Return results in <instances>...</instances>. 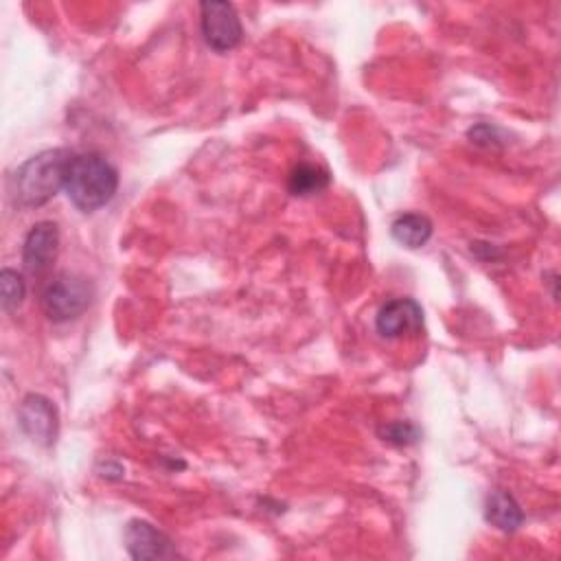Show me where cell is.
Listing matches in <instances>:
<instances>
[{
    "mask_svg": "<svg viewBox=\"0 0 561 561\" xmlns=\"http://www.w3.org/2000/svg\"><path fill=\"white\" fill-rule=\"evenodd\" d=\"M118 188L116 167L101 153H75L70 158L64 191L81 213H94L105 206Z\"/></svg>",
    "mask_w": 561,
    "mask_h": 561,
    "instance_id": "1",
    "label": "cell"
},
{
    "mask_svg": "<svg viewBox=\"0 0 561 561\" xmlns=\"http://www.w3.org/2000/svg\"><path fill=\"white\" fill-rule=\"evenodd\" d=\"M72 156L68 149H46L22 162L13 175L15 202L22 208H33L53 199L64 188Z\"/></svg>",
    "mask_w": 561,
    "mask_h": 561,
    "instance_id": "2",
    "label": "cell"
},
{
    "mask_svg": "<svg viewBox=\"0 0 561 561\" xmlns=\"http://www.w3.org/2000/svg\"><path fill=\"white\" fill-rule=\"evenodd\" d=\"M92 283L75 272L57 274L42 291V309L53 322L79 318L92 302Z\"/></svg>",
    "mask_w": 561,
    "mask_h": 561,
    "instance_id": "3",
    "label": "cell"
},
{
    "mask_svg": "<svg viewBox=\"0 0 561 561\" xmlns=\"http://www.w3.org/2000/svg\"><path fill=\"white\" fill-rule=\"evenodd\" d=\"M199 26L204 42L217 53L232 50L243 35L237 9L224 0H204L199 4Z\"/></svg>",
    "mask_w": 561,
    "mask_h": 561,
    "instance_id": "4",
    "label": "cell"
},
{
    "mask_svg": "<svg viewBox=\"0 0 561 561\" xmlns=\"http://www.w3.org/2000/svg\"><path fill=\"white\" fill-rule=\"evenodd\" d=\"M20 425L26 436L39 445H53L59 432V414L55 403L44 394H26L20 405Z\"/></svg>",
    "mask_w": 561,
    "mask_h": 561,
    "instance_id": "5",
    "label": "cell"
},
{
    "mask_svg": "<svg viewBox=\"0 0 561 561\" xmlns=\"http://www.w3.org/2000/svg\"><path fill=\"white\" fill-rule=\"evenodd\" d=\"M59 250V228L53 221L31 226L22 245V265L28 274H42L50 267Z\"/></svg>",
    "mask_w": 561,
    "mask_h": 561,
    "instance_id": "6",
    "label": "cell"
},
{
    "mask_svg": "<svg viewBox=\"0 0 561 561\" xmlns=\"http://www.w3.org/2000/svg\"><path fill=\"white\" fill-rule=\"evenodd\" d=\"M423 324V309L414 298H392L381 305L375 318L381 337H401L403 333L419 331Z\"/></svg>",
    "mask_w": 561,
    "mask_h": 561,
    "instance_id": "7",
    "label": "cell"
},
{
    "mask_svg": "<svg viewBox=\"0 0 561 561\" xmlns=\"http://www.w3.org/2000/svg\"><path fill=\"white\" fill-rule=\"evenodd\" d=\"M125 548L134 559H171L178 554L173 541L145 519H131L127 524Z\"/></svg>",
    "mask_w": 561,
    "mask_h": 561,
    "instance_id": "8",
    "label": "cell"
},
{
    "mask_svg": "<svg viewBox=\"0 0 561 561\" xmlns=\"http://www.w3.org/2000/svg\"><path fill=\"white\" fill-rule=\"evenodd\" d=\"M486 522L493 524L495 528L504 530V533H513L522 526L524 522V511L519 508V504L515 502V497L502 489L493 491L486 500Z\"/></svg>",
    "mask_w": 561,
    "mask_h": 561,
    "instance_id": "9",
    "label": "cell"
},
{
    "mask_svg": "<svg viewBox=\"0 0 561 561\" xmlns=\"http://www.w3.org/2000/svg\"><path fill=\"white\" fill-rule=\"evenodd\" d=\"M432 230H434L432 221L425 215H419V213L399 215L390 226V232H392L394 241L405 245V248H412V250L425 245L432 237Z\"/></svg>",
    "mask_w": 561,
    "mask_h": 561,
    "instance_id": "10",
    "label": "cell"
},
{
    "mask_svg": "<svg viewBox=\"0 0 561 561\" xmlns=\"http://www.w3.org/2000/svg\"><path fill=\"white\" fill-rule=\"evenodd\" d=\"M329 182H331V175L327 169H322L318 164L302 162L291 171L287 186H289V193L307 197V195H316V193L324 191L329 186Z\"/></svg>",
    "mask_w": 561,
    "mask_h": 561,
    "instance_id": "11",
    "label": "cell"
},
{
    "mask_svg": "<svg viewBox=\"0 0 561 561\" xmlns=\"http://www.w3.org/2000/svg\"><path fill=\"white\" fill-rule=\"evenodd\" d=\"M26 294V283L22 278V274H18L15 270L4 267L0 272V296H2V309L7 313H13Z\"/></svg>",
    "mask_w": 561,
    "mask_h": 561,
    "instance_id": "12",
    "label": "cell"
},
{
    "mask_svg": "<svg viewBox=\"0 0 561 561\" xmlns=\"http://www.w3.org/2000/svg\"><path fill=\"white\" fill-rule=\"evenodd\" d=\"M383 440H390V443H397V445H408L412 440H416L419 436V430L410 423H403V421H397V423H390L383 427L381 432Z\"/></svg>",
    "mask_w": 561,
    "mask_h": 561,
    "instance_id": "13",
    "label": "cell"
},
{
    "mask_svg": "<svg viewBox=\"0 0 561 561\" xmlns=\"http://www.w3.org/2000/svg\"><path fill=\"white\" fill-rule=\"evenodd\" d=\"M495 127H491V125H476V127H471L469 129V138L476 142V145H486V147H491V145H495Z\"/></svg>",
    "mask_w": 561,
    "mask_h": 561,
    "instance_id": "14",
    "label": "cell"
}]
</instances>
